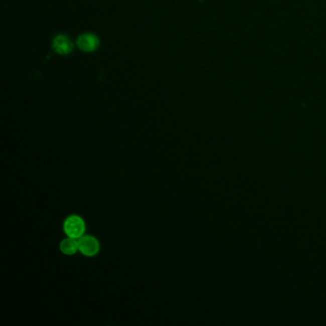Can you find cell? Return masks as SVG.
I'll use <instances>...</instances> for the list:
<instances>
[{"label":"cell","instance_id":"obj_1","mask_svg":"<svg viewBox=\"0 0 326 326\" xmlns=\"http://www.w3.org/2000/svg\"><path fill=\"white\" fill-rule=\"evenodd\" d=\"M63 229L68 236L81 238L85 231V224L80 216L71 215L64 221Z\"/></svg>","mask_w":326,"mask_h":326},{"label":"cell","instance_id":"obj_2","mask_svg":"<svg viewBox=\"0 0 326 326\" xmlns=\"http://www.w3.org/2000/svg\"><path fill=\"white\" fill-rule=\"evenodd\" d=\"M79 251H81L86 256H94L99 253L100 244L98 240L93 236H82L79 238Z\"/></svg>","mask_w":326,"mask_h":326},{"label":"cell","instance_id":"obj_4","mask_svg":"<svg viewBox=\"0 0 326 326\" xmlns=\"http://www.w3.org/2000/svg\"><path fill=\"white\" fill-rule=\"evenodd\" d=\"M53 49L60 55H67L72 51L73 44L66 36L59 35L53 41Z\"/></svg>","mask_w":326,"mask_h":326},{"label":"cell","instance_id":"obj_3","mask_svg":"<svg viewBox=\"0 0 326 326\" xmlns=\"http://www.w3.org/2000/svg\"><path fill=\"white\" fill-rule=\"evenodd\" d=\"M77 42L80 49L85 52L94 51L99 46V40L93 34H83L79 37Z\"/></svg>","mask_w":326,"mask_h":326},{"label":"cell","instance_id":"obj_5","mask_svg":"<svg viewBox=\"0 0 326 326\" xmlns=\"http://www.w3.org/2000/svg\"><path fill=\"white\" fill-rule=\"evenodd\" d=\"M61 252L65 255H73L79 251V238L70 237L63 239L60 245Z\"/></svg>","mask_w":326,"mask_h":326}]
</instances>
